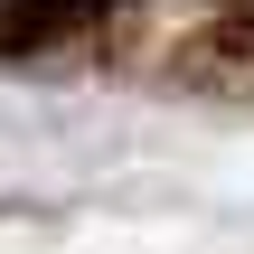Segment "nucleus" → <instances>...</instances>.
Returning a JSON list of instances; mask_svg holds the SVG:
<instances>
[{"mask_svg": "<svg viewBox=\"0 0 254 254\" xmlns=\"http://www.w3.org/2000/svg\"><path fill=\"white\" fill-rule=\"evenodd\" d=\"M94 9H104V0H19L0 38H19V47H28V38H47V28H75V19H94Z\"/></svg>", "mask_w": 254, "mask_h": 254, "instance_id": "f257e3e1", "label": "nucleus"}]
</instances>
